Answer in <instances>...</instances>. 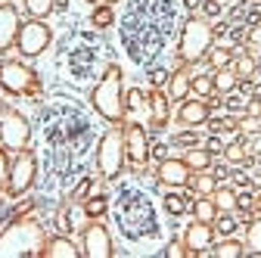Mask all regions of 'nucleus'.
Returning <instances> with one entry per match:
<instances>
[{
    "instance_id": "obj_1",
    "label": "nucleus",
    "mask_w": 261,
    "mask_h": 258,
    "mask_svg": "<svg viewBox=\"0 0 261 258\" xmlns=\"http://www.w3.org/2000/svg\"><path fill=\"white\" fill-rule=\"evenodd\" d=\"M44 243L47 237L38 221H16L0 234V258H41Z\"/></svg>"
},
{
    "instance_id": "obj_2",
    "label": "nucleus",
    "mask_w": 261,
    "mask_h": 258,
    "mask_svg": "<svg viewBox=\"0 0 261 258\" xmlns=\"http://www.w3.org/2000/svg\"><path fill=\"white\" fill-rule=\"evenodd\" d=\"M90 103L106 121L121 124V118H124V90H121V69L118 66H109L106 75L96 81V87L90 93Z\"/></svg>"
},
{
    "instance_id": "obj_3",
    "label": "nucleus",
    "mask_w": 261,
    "mask_h": 258,
    "mask_svg": "<svg viewBox=\"0 0 261 258\" xmlns=\"http://www.w3.org/2000/svg\"><path fill=\"white\" fill-rule=\"evenodd\" d=\"M212 41H215V31L208 22L202 19H190L180 31V44H177V56L180 62L187 66H196V62H202L212 50Z\"/></svg>"
},
{
    "instance_id": "obj_4",
    "label": "nucleus",
    "mask_w": 261,
    "mask_h": 258,
    "mask_svg": "<svg viewBox=\"0 0 261 258\" xmlns=\"http://www.w3.org/2000/svg\"><path fill=\"white\" fill-rule=\"evenodd\" d=\"M96 168L106 180H115L124 168V131L115 124L100 137V149H96Z\"/></svg>"
},
{
    "instance_id": "obj_5",
    "label": "nucleus",
    "mask_w": 261,
    "mask_h": 258,
    "mask_svg": "<svg viewBox=\"0 0 261 258\" xmlns=\"http://www.w3.org/2000/svg\"><path fill=\"white\" fill-rule=\"evenodd\" d=\"M31 140V124L22 112L0 106V146L4 149H25Z\"/></svg>"
},
{
    "instance_id": "obj_6",
    "label": "nucleus",
    "mask_w": 261,
    "mask_h": 258,
    "mask_svg": "<svg viewBox=\"0 0 261 258\" xmlns=\"http://www.w3.org/2000/svg\"><path fill=\"white\" fill-rule=\"evenodd\" d=\"M35 174H38V156L25 146V149H19L16 162H10V184H7V193H10V196H22V193H28L31 184H35Z\"/></svg>"
},
{
    "instance_id": "obj_7",
    "label": "nucleus",
    "mask_w": 261,
    "mask_h": 258,
    "mask_svg": "<svg viewBox=\"0 0 261 258\" xmlns=\"http://www.w3.org/2000/svg\"><path fill=\"white\" fill-rule=\"evenodd\" d=\"M53 41V31L50 25H44L41 19H31V22H22L19 25V35H16V44H19V53L22 56H41Z\"/></svg>"
},
{
    "instance_id": "obj_8",
    "label": "nucleus",
    "mask_w": 261,
    "mask_h": 258,
    "mask_svg": "<svg viewBox=\"0 0 261 258\" xmlns=\"http://www.w3.org/2000/svg\"><path fill=\"white\" fill-rule=\"evenodd\" d=\"M35 72H31L28 66H22V62H0V87H4L7 93L19 96V93H28L31 87H35Z\"/></svg>"
},
{
    "instance_id": "obj_9",
    "label": "nucleus",
    "mask_w": 261,
    "mask_h": 258,
    "mask_svg": "<svg viewBox=\"0 0 261 258\" xmlns=\"http://www.w3.org/2000/svg\"><path fill=\"white\" fill-rule=\"evenodd\" d=\"M81 252L87 255V258H109V255H115V249H112V237H109V227L106 224H87L84 227V234H81Z\"/></svg>"
},
{
    "instance_id": "obj_10",
    "label": "nucleus",
    "mask_w": 261,
    "mask_h": 258,
    "mask_svg": "<svg viewBox=\"0 0 261 258\" xmlns=\"http://www.w3.org/2000/svg\"><path fill=\"white\" fill-rule=\"evenodd\" d=\"M124 159L134 168H143L149 162V140H146V131L140 121H130L124 127Z\"/></svg>"
},
{
    "instance_id": "obj_11",
    "label": "nucleus",
    "mask_w": 261,
    "mask_h": 258,
    "mask_svg": "<svg viewBox=\"0 0 261 258\" xmlns=\"http://www.w3.org/2000/svg\"><path fill=\"white\" fill-rule=\"evenodd\" d=\"M155 174H159V180L165 184V187H174L177 190V187H187L190 184L193 168L184 162V159H171L168 156V159H162V162H159V171Z\"/></svg>"
},
{
    "instance_id": "obj_12",
    "label": "nucleus",
    "mask_w": 261,
    "mask_h": 258,
    "mask_svg": "<svg viewBox=\"0 0 261 258\" xmlns=\"http://www.w3.org/2000/svg\"><path fill=\"white\" fill-rule=\"evenodd\" d=\"M212 243H215V227H212V224H205V221H196V224H190V227H187V234H184L187 258H190V255H202L205 249H212Z\"/></svg>"
},
{
    "instance_id": "obj_13",
    "label": "nucleus",
    "mask_w": 261,
    "mask_h": 258,
    "mask_svg": "<svg viewBox=\"0 0 261 258\" xmlns=\"http://www.w3.org/2000/svg\"><path fill=\"white\" fill-rule=\"evenodd\" d=\"M19 10L13 4H0V50H7L19 35Z\"/></svg>"
},
{
    "instance_id": "obj_14",
    "label": "nucleus",
    "mask_w": 261,
    "mask_h": 258,
    "mask_svg": "<svg viewBox=\"0 0 261 258\" xmlns=\"http://www.w3.org/2000/svg\"><path fill=\"white\" fill-rule=\"evenodd\" d=\"M208 115H212V109H208L205 100H184L180 103V112H177V121L184 127H199V124L208 121Z\"/></svg>"
},
{
    "instance_id": "obj_15",
    "label": "nucleus",
    "mask_w": 261,
    "mask_h": 258,
    "mask_svg": "<svg viewBox=\"0 0 261 258\" xmlns=\"http://www.w3.org/2000/svg\"><path fill=\"white\" fill-rule=\"evenodd\" d=\"M190 84H193V72H190V66L184 62V66L177 72H171V78H168V100L184 103L187 96H190Z\"/></svg>"
},
{
    "instance_id": "obj_16",
    "label": "nucleus",
    "mask_w": 261,
    "mask_h": 258,
    "mask_svg": "<svg viewBox=\"0 0 261 258\" xmlns=\"http://www.w3.org/2000/svg\"><path fill=\"white\" fill-rule=\"evenodd\" d=\"M78 255H84L69 237H53V240H47L44 243V252H41V258H78Z\"/></svg>"
},
{
    "instance_id": "obj_17",
    "label": "nucleus",
    "mask_w": 261,
    "mask_h": 258,
    "mask_svg": "<svg viewBox=\"0 0 261 258\" xmlns=\"http://www.w3.org/2000/svg\"><path fill=\"white\" fill-rule=\"evenodd\" d=\"M149 121L155 127H165L168 124V93L162 90V87L149 90Z\"/></svg>"
},
{
    "instance_id": "obj_18",
    "label": "nucleus",
    "mask_w": 261,
    "mask_h": 258,
    "mask_svg": "<svg viewBox=\"0 0 261 258\" xmlns=\"http://www.w3.org/2000/svg\"><path fill=\"white\" fill-rule=\"evenodd\" d=\"M212 81H215V90L218 93H233L237 90V84H240V78H237V72L227 66V69H218L215 75H212Z\"/></svg>"
},
{
    "instance_id": "obj_19",
    "label": "nucleus",
    "mask_w": 261,
    "mask_h": 258,
    "mask_svg": "<svg viewBox=\"0 0 261 258\" xmlns=\"http://www.w3.org/2000/svg\"><path fill=\"white\" fill-rule=\"evenodd\" d=\"M246 149H249V143L237 137V140H230V143L224 146V159H227V162H233V165H246L249 162V152Z\"/></svg>"
},
{
    "instance_id": "obj_20",
    "label": "nucleus",
    "mask_w": 261,
    "mask_h": 258,
    "mask_svg": "<svg viewBox=\"0 0 261 258\" xmlns=\"http://www.w3.org/2000/svg\"><path fill=\"white\" fill-rule=\"evenodd\" d=\"M193 215H196V221L215 224V218H218V205H215V199H212V196L196 199V202H193Z\"/></svg>"
},
{
    "instance_id": "obj_21",
    "label": "nucleus",
    "mask_w": 261,
    "mask_h": 258,
    "mask_svg": "<svg viewBox=\"0 0 261 258\" xmlns=\"http://www.w3.org/2000/svg\"><path fill=\"white\" fill-rule=\"evenodd\" d=\"M212 199H215L218 212H237V190H230V187H215Z\"/></svg>"
},
{
    "instance_id": "obj_22",
    "label": "nucleus",
    "mask_w": 261,
    "mask_h": 258,
    "mask_svg": "<svg viewBox=\"0 0 261 258\" xmlns=\"http://www.w3.org/2000/svg\"><path fill=\"white\" fill-rule=\"evenodd\" d=\"M187 187H190L193 193H199V196H212L215 187H218V177H215V174H196V177H190Z\"/></svg>"
},
{
    "instance_id": "obj_23",
    "label": "nucleus",
    "mask_w": 261,
    "mask_h": 258,
    "mask_svg": "<svg viewBox=\"0 0 261 258\" xmlns=\"http://www.w3.org/2000/svg\"><path fill=\"white\" fill-rule=\"evenodd\" d=\"M184 162H187L193 171H205V168L212 165V152H208V149H199V146H193V149L187 152Z\"/></svg>"
},
{
    "instance_id": "obj_24",
    "label": "nucleus",
    "mask_w": 261,
    "mask_h": 258,
    "mask_svg": "<svg viewBox=\"0 0 261 258\" xmlns=\"http://www.w3.org/2000/svg\"><path fill=\"white\" fill-rule=\"evenodd\" d=\"M233 72H237V78H240V81H252V78L258 75V62H255L252 56H237Z\"/></svg>"
},
{
    "instance_id": "obj_25",
    "label": "nucleus",
    "mask_w": 261,
    "mask_h": 258,
    "mask_svg": "<svg viewBox=\"0 0 261 258\" xmlns=\"http://www.w3.org/2000/svg\"><path fill=\"white\" fill-rule=\"evenodd\" d=\"M215 255L218 258H243L246 255V246L240 240H224V243L215 246Z\"/></svg>"
},
{
    "instance_id": "obj_26",
    "label": "nucleus",
    "mask_w": 261,
    "mask_h": 258,
    "mask_svg": "<svg viewBox=\"0 0 261 258\" xmlns=\"http://www.w3.org/2000/svg\"><path fill=\"white\" fill-rule=\"evenodd\" d=\"M208 62H212V69L218 72V69H227L233 62V50L230 47H215V50H208Z\"/></svg>"
},
{
    "instance_id": "obj_27",
    "label": "nucleus",
    "mask_w": 261,
    "mask_h": 258,
    "mask_svg": "<svg viewBox=\"0 0 261 258\" xmlns=\"http://www.w3.org/2000/svg\"><path fill=\"white\" fill-rule=\"evenodd\" d=\"M25 10L35 16V19H47L56 10V0H25Z\"/></svg>"
},
{
    "instance_id": "obj_28",
    "label": "nucleus",
    "mask_w": 261,
    "mask_h": 258,
    "mask_svg": "<svg viewBox=\"0 0 261 258\" xmlns=\"http://www.w3.org/2000/svg\"><path fill=\"white\" fill-rule=\"evenodd\" d=\"M246 246H249V252L261 255V218H255L246 227Z\"/></svg>"
},
{
    "instance_id": "obj_29",
    "label": "nucleus",
    "mask_w": 261,
    "mask_h": 258,
    "mask_svg": "<svg viewBox=\"0 0 261 258\" xmlns=\"http://www.w3.org/2000/svg\"><path fill=\"white\" fill-rule=\"evenodd\" d=\"M115 22V13H112V7L106 4V7H93V13H90V25H96V28H109Z\"/></svg>"
},
{
    "instance_id": "obj_30",
    "label": "nucleus",
    "mask_w": 261,
    "mask_h": 258,
    "mask_svg": "<svg viewBox=\"0 0 261 258\" xmlns=\"http://www.w3.org/2000/svg\"><path fill=\"white\" fill-rule=\"evenodd\" d=\"M109 212V196H93L84 202V215L87 218H103Z\"/></svg>"
},
{
    "instance_id": "obj_31",
    "label": "nucleus",
    "mask_w": 261,
    "mask_h": 258,
    "mask_svg": "<svg viewBox=\"0 0 261 258\" xmlns=\"http://www.w3.org/2000/svg\"><path fill=\"white\" fill-rule=\"evenodd\" d=\"M190 90H193L196 96H208V93L215 90V81H212V75H193V84H190Z\"/></svg>"
},
{
    "instance_id": "obj_32",
    "label": "nucleus",
    "mask_w": 261,
    "mask_h": 258,
    "mask_svg": "<svg viewBox=\"0 0 261 258\" xmlns=\"http://www.w3.org/2000/svg\"><path fill=\"white\" fill-rule=\"evenodd\" d=\"M165 209H168V215H184L187 212V196H180V193H165Z\"/></svg>"
},
{
    "instance_id": "obj_33",
    "label": "nucleus",
    "mask_w": 261,
    "mask_h": 258,
    "mask_svg": "<svg viewBox=\"0 0 261 258\" xmlns=\"http://www.w3.org/2000/svg\"><path fill=\"white\" fill-rule=\"evenodd\" d=\"M215 230L224 234V237H230V234L237 230V221L230 218V212H218V218H215Z\"/></svg>"
},
{
    "instance_id": "obj_34",
    "label": "nucleus",
    "mask_w": 261,
    "mask_h": 258,
    "mask_svg": "<svg viewBox=\"0 0 261 258\" xmlns=\"http://www.w3.org/2000/svg\"><path fill=\"white\" fill-rule=\"evenodd\" d=\"M10 184V159H7V149L0 146V190H7Z\"/></svg>"
},
{
    "instance_id": "obj_35",
    "label": "nucleus",
    "mask_w": 261,
    "mask_h": 258,
    "mask_svg": "<svg viewBox=\"0 0 261 258\" xmlns=\"http://www.w3.org/2000/svg\"><path fill=\"white\" fill-rule=\"evenodd\" d=\"M240 131H243V134H258V131H261V118H258V115L243 118V121H240Z\"/></svg>"
},
{
    "instance_id": "obj_36",
    "label": "nucleus",
    "mask_w": 261,
    "mask_h": 258,
    "mask_svg": "<svg viewBox=\"0 0 261 258\" xmlns=\"http://www.w3.org/2000/svg\"><path fill=\"white\" fill-rule=\"evenodd\" d=\"M90 187H93V180H90V177H84V180L72 190V202H84V196L90 193Z\"/></svg>"
},
{
    "instance_id": "obj_37",
    "label": "nucleus",
    "mask_w": 261,
    "mask_h": 258,
    "mask_svg": "<svg viewBox=\"0 0 261 258\" xmlns=\"http://www.w3.org/2000/svg\"><path fill=\"white\" fill-rule=\"evenodd\" d=\"M246 41H249V47L261 50V22H255V25L249 28V35H246Z\"/></svg>"
},
{
    "instance_id": "obj_38",
    "label": "nucleus",
    "mask_w": 261,
    "mask_h": 258,
    "mask_svg": "<svg viewBox=\"0 0 261 258\" xmlns=\"http://www.w3.org/2000/svg\"><path fill=\"white\" fill-rule=\"evenodd\" d=\"M165 255H168V258H187V246L177 243V240H171L168 249H165Z\"/></svg>"
},
{
    "instance_id": "obj_39",
    "label": "nucleus",
    "mask_w": 261,
    "mask_h": 258,
    "mask_svg": "<svg viewBox=\"0 0 261 258\" xmlns=\"http://www.w3.org/2000/svg\"><path fill=\"white\" fill-rule=\"evenodd\" d=\"M168 78H171V75H168L165 69H155V72L149 75V84H152V87H165V84H168Z\"/></svg>"
},
{
    "instance_id": "obj_40",
    "label": "nucleus",
    "mask_w": 261,
    "mask_h": 258,
    "mask_svg": "<svg viewBox=\"0 0 261 258\" xmlns=\"http://www.w3.org/2000/svg\"><path fill=\"white\" fill-rule=\"evenodd\" d=\"M202 13L205 16H221V4L218 0H202Z\"/></svg>"
},
{
    "instance_id": "obj_41",
    "label": "nucleus",
    "mask_w": 261,
    "mask_h": 258,
    "mask_svg": "<svg viewBox=\"0 0 261 258\" xmlns=\"http://www.w3.org/2000/svg\"><path fill=\"white\" fill-rule=\"evenodd\" d=\"M149 156H155L159 162H162V159H168V146L165 143H155V146H149Z\"/></svg>"
},
{
    "instance_id": "obj_42",
    "label": "nucleus",
    "mask_w": 261,
    "mask_h": 258,
    "mask_svg": "<svg viewBox=\"0 0 261 258\" xmlns=\"http://www.w3.org/2000/svg\"><path fill=\"white\" fill-rule=\"evenodd\" d=\"M205 149H208V152H224V143H221L218 137H208V140H205Z\"/></svg>"
},
{
    "instance_id": "obj_43",
    "label": "nucleus",
    "mask_w": 261,
    "mask_h": 258,
    "mask_svg": "<svg viewBox=\"0 0 261 258\" xmlns=\"http://www.w3.org/2000/svg\"><path fill=\"white\" fill-rule=\"evenodd\" d=\"M184 7H187V10H199L202 0H184Z\"/></svg>"
},
{
    "instance_id": "obj_44",
    "label": "nucleus",
    "mask_w": 261,
    "mask_h": 258,
    "mask_svg": "<svg viewBox=\"0 0 261 258\" xmlns=\"http://www.w3.org/2000/svg\"><path fill=\"white\" fill-rule=\"evenodd\" d=\"M249 146H252V152H258V156H261V134H258V137H255Z\"/></svg>"
},
{
    "instance_id": "obj_45",
    "label": "nucleus",
    "mask_w": 261,
    "mask_h": 258,
    "mask_svg": "<svg viewBox=\"0 0 261 258\" xmlns=\"http://www.w3.org/2000/svg\"><path fill=\"white\" fill-rule=\"evenodd\" d=\"M246 109H249V115H261V106H258V103H249Z\"/></svg>"
},
{
    "instance_id": "obj_46",
    "label": "nucleus",
    "mask_w": 261,
    "mask_h": 258,
    "mask_svg": "<svg viewBox=\"0 0 261 258\" xmlns=\"http://www.w3.org/2000/svg\"><path fill=\"white\" fill-rule=\"evenodd\" d=\"M252 205H255V212L261 215V193H258V196H255V202H252Z\"/></svg>"
},
{
    "instance_id": "obj_47",
    "label": "nucleus",
    "mask_w": 261,
    "mask_h": 258,
    "mask_svg": "<svg viewBox=\"0 0 261 258\" xmlns=\"http://www.w3.org/2000/svg\"><path fill=\"white\" fill-rule=\"evenodd\" d=\"M65 4H69V0H56V7H65Z\"/></svg>"
},
{
    "instance_id": "obj_48",
    "label": "nucleus",
    "mask_w": 261,
    "mask_h": 258,
    "mask_svg": "<svg viewBox=\"0 0 261 258\" xmlns=\"http://www.w3.org/2000/svg\"><path fill=\"white\" fill-rule=\"evenodd\" d=\"M87 4H93V0H87Z\"/></svg>"
},
{
    "instance_id": "obj_49",
    "label": "nucleus",
    "mask_w": 261,
    "mask_h": 258,
    "mask_svg": "<svg viewBox=\"0 0 261 258\" xmlns=\"http://www.w3.org/2000/svg\"><path fill=\"white\" fill-rule=\"evenodd\" d=\"M109 4H115V0H109Z\"/></svg>"
},
{
    "instance_id": "obj_50",
    "label": "nucleus",
    "mask_w": 261,
    "mask_h": 258,
    "mask_svg": "<svg viewBox=\"0 0 261 258\" xmlns=\"http://www.w3.org/2000/svg\"><path fill=\"white\" fill-rule=\"evenodd\" d=\"M258 118H261V115H258Z\"/></svg>"
}]
</instances>
